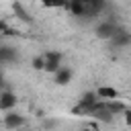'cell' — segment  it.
<instances>
[{
    "mask_svg": "<svg viewBox=\"0 0 131 131\" xmlns=\"http://www.w3.org/2000/svg\"><path fill=\"white\" fill-rule=\"evenodd\" d=\"M78 131H92L90 127H82V129H78Z\"/></svg>",
    "mask_w": 131,
    "mask_h": 131,
    "instance_id": "30bf717a",
    "label": "cell"
},
{
    "mask_svg": "<svg viewBox=\"0 0 131 131\" xmlns=\"http://www.w3.org/2000/svg\"><path fill=\"white\" fill-rule=\"evenodd\" d=\"M0 61L2 63H8V61H16V49L14 47H0Z\"/></svg>",
    "mask_w": 131,
    "mask_h": 131,
    "instance_id": "ba28073f",
    "label": "cell"
},
{
    "mask_svg": "<svg viewBox=\"0 0 131 131\" xmlns=\"http://www.w3.org/2000/svg\"><path fill=\"white\" fill-rule=\"evenodd\" d=\"M111 43H113L115 47H125V45L131 43V33H129L127 29H121V27H119V31L115 33V37L111 39Z\"/></svg>",
    "mask_w": 131,
    "mask_h": 131,
    "instance_id": "8992f818",
    "label": "cell"
},
{
    "mask_svg": "<svg viewBox=\"0 0 131 131\" xmlns=\"http://www.w3.org/2000/svg\"><path fill=\"white\" fill-rule=\"evenodd\" d=\"M94 92H96V96H98L100 100H104V102H108V100H119V90H117L115 86H98Z\"/></svg>",
    "mask_w": 131,
    "mask_h": 131,
    "instance_id": "5b68a950",
    "label": "cell"
},
{
    "mask_svg": "<svg viewBox=\"0 0 131 131\" xmlns=\"http://www.w3.org/2000/svg\"><path fill=\"white\" fill-rule=\"evenodd\" d=\"M43 57H45V70L47 72H59L63 66H61V53L59 51H47V53H43Z\"/></svg>",
    "mask_w": 131,
    "mask_h": 131,
    "instance_id": "7a4b0ae2",
    "label": "cell"
},
{
    "mask_svg": "<svg viewBox=\"0 0 131 131\" xmlns=\"http://www.w3.org/2000/svg\"><path fill=\"white\" fill-rule=\"evenodd\" d=\"M14 106H16V94L10 90H2L0 92V108L4 113H10Z\"/></svg>",
    "mask_w": 131,
    "mask_h": 131,
    "instance_id": "277c9868",
    "label": "cell"
},
{
    "mask_svg": "<svg viewBox=\"0 0 131 131\" xmlns=\"http://www.w3.org/2000/svg\"><path fill=\"white\" fill-rule=\"evenodd\" d=\"M29 131H33V129H29Z\"/></svg>",
    "mask_w": 131,
    "mask_h": 131,
    "instance_id": "8fae6325",
    "label": "cell"
},
{
    "mask_svg": "<svg viewBox=\"0 0 131 131\" xmlns=\"http://www.w3.org/2000/svg\"><path fill=\"white\" fill-rule=\"evenodd\" d=\"M25 125V117L16 111H10V113H4V127L8 131H14V129H20Z\"/></svg>",
    "mask_w": 131,
    "mask_h": 131,
    "instance_id": "3957f363",
    "label": "cell"
},
{
    "mask_svg": "<svg viewBox=\"0 0 131 131\" xmlns=\"http://www.w3.org/2000/svg\"><path fill=\"white\" fill-rule=\"evenodd\" d=\"M96 37L98 39H104V41H111L115 37V33L119 31V25L113 20V18H102L98 25H96Z\"/></svg>",
    "mask_w": 131,
    "mask_h": 131,
    "instance_id": "6da1fadb",
    "label": "cell"
},
{
    "mask_svg": "<svg viewBox=\"0 0 131 131\" xmlns=\"http://www.w3.org/2000/svg\"><path fill=\"white\" fill-rule=\"evenodd\" d=\"M53 76H55V78H53L55 84H59V86L70 84V82H72V68H70V66H63V68H61L59 72H55Z\"/></svg>",
    "mask_w": 131,
    "mask_h": 131,
    "instance_id": "52a82bcc",
    "label": "cell"
},
{
    "mask_svg": "<svg viewBox=\"0 0 131 131\" xmlns=\"http://www.w3.org/2000/svg\"><path fill=\"white\" fill-rule=\"evenodd\" d=\"M123 117H125V123H127V125L131 127V111H129V108H127V111L123 113Z\"/></svg>",
    "mask_w": 131,
    "mask_h": 131,
    "instance_id": "9c48e42d",
    "label": "cell"
}]
</instances>
